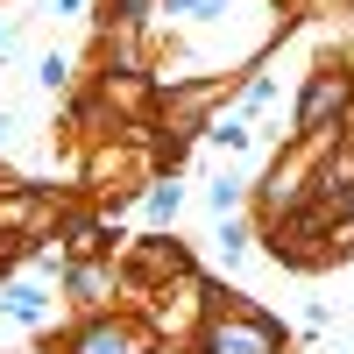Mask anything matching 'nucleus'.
I'll use <instances>...</instances> for the list:
<instances>
[{
  "label": "nucleus",
  "instance_id": "obj_3",
  "mask_svg": "<svg viewBox=\"0 0 354 354\" xmlns=\"http://www.w3.org/2000/svg\"><path fill=\"white\" fill-rule=\"evenodd\" d=\"M71 354H149V340L135 326H121V319H100V326H85L71 340Z\"/></svg>",
  "mask_w": 354,
  "mask_h": 354
},
{
  "label": "nucleus",
  "instance_id": "obj_4",
  "mask_svg": "<svg viewBox=\"0 0 354 354\" xmlns=\"http://www.w3.org/2000/svg\"><path fill=\"white\" fill-rule=\"evenodd\" d=\"M0 312H15L21 326H43V319H50V305H43V290H28V283H15L8 298H0Z\"/></svg>",
  "mask_w": 354,
  "mask_h": 354
},
{
  "label": "nucleus",
  "instance_id": "obj_5",
  "mask_svg": "<svg viewBox=\"0 0 354 354\" xmlns=\"http://www.w3.org/2000/svg\"><path fill=\"white\" fill-rule=\"evenodd\" d=\"M177 205H185V192H177L170 177H163V185L149 192V220H156V227H163V220H177Z\"/></svg>",
  "mask_w": 354,
  "mask_h": 354
},
{
  "label": "nucleus",
  "instance_id": "obj_6",
  "mask_svg": "<svg viewBox=\"0 0 354 354\" xmlns=\"http://www.w3.org/2000/svg\"><path fill=\"white\" fill-rule=\"evenodd\" d=\"M64 283L78 290V298H100V290H106V270H93V262H78V270H64Z\"/></svg>",
  "mask_w": 354,
  "mask_h": 354
},
{
  "label": "nucleus",
  "instance_id": "obj_12",
  "mask_svg": "<svg viewBox=\"0 0 354 354\" xmlns=\"http://www.w3.org/2000/svg\"><path fill=\"white\" fill-rule=\"evenodd\" d=\"M0 142H8V113H0Z\"/></svg>",
  "mask_w": 354,
  "mask_h": 354
},
{
  "label": "nucleus",
  "instance_id": "obj_9",
  "mask_svg": "<svg viewBox=\"0 0 354 354\" xmlns=\"http://www.w3.org/2000/svg\"><path fill=\"white\" fill-rule=\"evenodd\" d=\"M241 248H248V234L241 227H220V262H241Z\"/></svg>",
  "mask_w": 354,
  "mask_h": 354
},
{
  "label": "nucleus",
  "instance_id": "obj_8",
  "mask_svg": "<svg viewBox=\"0 0 354 354\" xmlns=\"http://www.w3.org/2000/svg\"><path fill=\"white\" fill-rule=\"evenodd\" d=\"M205 205H213V213L227 220V213H234V205H241V185H234V177H227V185H213V192H205Z\"/></svg>",
  "mask_w": 354,
  "mask_h": 354
},
{
  "label": "nucleus",
  "instance_id": "obj_2",
  "mask_svg": "<svg viewBox=\"0 0 354 354\" xmlns=\"http://www.w3.org/2000/svg\"><path fill=\"white\" fill-rule=\"evenodd\" d=\"M347 100H354V78L347 71H312V85H305V100H298V135H326V121L333 113H347Z\"/></svg>",
  "mask_w": 354,
  "mask_h": 354
},
{
  "label": "nucleus",
  "instance_id": "obj_11",
  "mask_svg": "<svg viewBox=\"0 0 354 354\" xmlns=\"http://www.w3.org/2000/svg\"><path fill=\"white\" fill-rule=\"evenodd\" d=\"M57 8H64V15H78V8H85V0H57Z\"/></svg>",
  "mask_w": 354,
  "mask_h": 354
},
{
  "label": "nucleus",
  "instance_id": "obj_10",
  "mask_svg": "<svg viewBox=\"0 0 354 354\" xmlns=\"http://www.w3.org/2000/svg\"><path fill=\"white\" fill-rule=\"evenodd\" d=\"M36 78H43V85H50V93H57V85H64V78H71V64H64V57H43V64H36Z\"/></svg>",
  "mask_w": 354,
  "mask_h": 354
},
{
  "label": "nucleus",
  "instance_id": "obj_7",
  "mask_svg": "<svg viewBox=\"0 0 354 354\" xmlns=\"http://www.w3.org/2000/svg\"><path fill=\"white\" fill-rule=\"evenodd\" d=\"M205 135H213V149H248V128L241 121H213Z\"/></svg>",
  "mask_w": 354,
  "mask_h": 354
},
{
  "label": "nucleus",
  "instance_id": "obj_1",
  "mask_svg": "<svg viewBox=\"0 0 354 354\" xmlns=\"http://www.w3.org/2000/svg\"><path fill=\"white\" fill-rule=\"evenodd\" d=\"M198 347L205 354H283V326L270 312H255V305H227L213 326H205Z\"/></svg>",
  "mask_w": 354,
  "mask_h": 354
}]
</instances>
